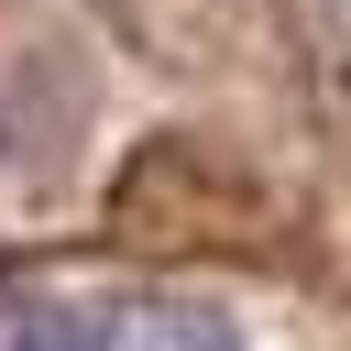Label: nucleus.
I'll use <instances>...</instances> for the list:
<instances>
[{
	"mask_svg": "<svg viewBox=\"0 0 351 351\" xmlns=\"http://www.w3.org/2000/svg\"><path fill=\"white\" fill-rule=\"evenodd\" d=\"M99 351H241L208 296H132L99 318Z\"/></svg>",
	"mask_w": 351,
	"mask_h": 351,
	"instance_id": "f257e3e1",
	"label": "nucleus"
}]
</instances>
